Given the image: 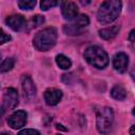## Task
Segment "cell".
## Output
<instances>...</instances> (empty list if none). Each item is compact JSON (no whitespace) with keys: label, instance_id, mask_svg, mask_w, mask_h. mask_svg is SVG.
Returning a JSON list of instances; mask_svg holds the SVG:
<instances>
[{"label":"cell","instance_id":"cell-21","mask_svg":"<svg viewBox=\"0 0 135 135\" xmlns=\"http://www.w3.org/2000/svg\"><path fill=\"white\" fill-rule=\"evenodd\" d=\"M19 134H37V135H39L40 132L37 130H34V129H25V130L20 131Z\"/></svg>","mask_w":135,"mask_h":135},{"label":"cell","instance_id":"cell-8","mask_svg":"<svg viewBox=\"0 0 135 135\" xmlns=\"http://www.w3.org/2000/svg\"><path fill=\"white\" fill-rule=\"evenodd\" d=\"M21 88L23 97L26 100H32L36 96V86L30 76H23L21 79Z\"/></svg>","mask_w":135,"mask_h":135},{"label":"cell","instance_id":"cell-18","mask_svg":"<svg viewBox=\"0 0 135 135\" xmlns=\"http://www.w3.org/2000/svg\"><path fill=\"white\" fill-rule=\"evenodd\" d=\"M36 5V0H18V6L21 9H32Z\"/></svg>","mask_w":135,"mask_h":135},{"label":"cell","instance_id":"cell-10","mask_svg":"<svg viewBox=\"0 0 135 135\" xmlns=\"http://www.w3.org/2000/svg\"><path fill=\"white\" fill-rule=\"evenodd\" d=\"M61 12L64 19L72 20L78 15V8L74 2L71 0H64L61 4Z\"/></svg>","mask_w":135,"mask_h":135},{"label":"cell","instance_id":"cell-12","mask_svg":"<svg viewBox=\"0 0 135 135\" xmlns=\"http://www.w3.org/2000/svg\"><path fill=\"white\" fill-rule=\"evenodd\" d=\"M62 98V92L58 89H47L44 92V100L49 105H56Z\"/></svg>","mask_w":135,"mask_h":135},{"label":"cell","instance_id":"cell-25","mask_svg":"<svg viewBox=\"0 0 135 135\" xmlns=\"http://www.w3.org/2000/svg\"><path fill=\"white\" fill-rule=\"evenodd\" d=\"M134 133V126H132V129H131V134Z\"/></svg>","mask_w":135,"mask_h":135},{"label":"cell","instance_id":"cell-17","mask_svg":"<svg viewBox=\"0 0 135 135\" xmlns=\"http://www.w3.org/2000/svg\"><path fill=\"white\" fill-rule=\"evenodd\" d=\"M60 2H61V0H41L40 7L42 11H47L54 6H57Z\"/></svg>","mask_w":135,"mask_h":135},{"label":"cell","instance_id":"cell-24","mask_svg":"<svg viewBox=\"0 0 135 135\" xmlns=\"http://www.w3.org/2000/svg\"><path fill=\"white\" fill-rule=\"evenodd\" d=\"M3 113H4V110H3L2 108H1V109H0V123H1V117H2Z\"/></svg>","mask_w":135,"mask_h":135},{"label":"cell","instance_id":"cell-15","mask_svg":"<svg viewBox=\"0 0 135 135\" xmlns=\"http://www.w3.org/2000/svg\"><path fill=\"white\" fill-rule=\"evenodd\" d=\"M56 63L62 70H69L72 65V62H71L70 58H68L66 56H64L62 54H59V55L56 56Z\"/></svg>","mask_w":135,"mask_h":135},{"label":"cell","instance_id":"cell-5","mask_svg":"<svg viewBox=\"0 0 135 135\" xmlns=\"http://www.w3.org/2000/svg\"><path fill=\"white\" fill-rule=\"evenodd\" d=\"M90 20L86 15H77L74 19H72V22L69 24H65L63 26V32L66 35L75 36L81 34V32L89 25Z\"/></svg>","mask_w":135,"mask_h":135},{"label":"cell","instance_id":"cell-23","mask_svg":"<svg viewBox=\"0 0 135 135\" xmlns=\"http://www.w3.org/2000/svg\"><path fill=\"white\" fill-rule=\"evenodd\" d=\"M91 1H92V0H80V3H81L82 5H88V4L91 3Z\"/></svg>","mask_w":135,"mask_h":135},{"label":"cell","instance_id":"cell-19","mask_svg":"<svg viewBox=\"0 0 135 135\" xmlns=\"http://www.w3.org/2000/svg\"><path fill=\"white\" fill-rule=\"evenodd\" d=\"M44 22V17L43 16H40V15H36L32 18L31 20V23H32V27H37L39 26L40 24H42Z\"/></svg>","mask_w":135,"mask_h":135},{"label":"cell","instance_id":"cell-9","mask_svg":"<svg viewBox=\"0 0 135 135\" xmlns=\"http://www.w3.org/2000/svg\"><path fill=\"white\" fill-rule=\"evenodd\" d=\"M129 65V57L124 53H117L113 58V66L119 73H124L128 70Z\"/></svg>","mask_w":135,"mask_h":135},{"label":"cell","instance_id":"cell-7","mask_svg":"<svg viewBox=\"0 0 135 135\" xmlns=\"http://www.w3.org/2000/svg\"><path fill=\"white\" fill-rule=\"evenodd\" d=\"M26 118H27V114L25 111L19 110L14 112L8 118H7V123L12 129H20L22 128L25 122H26Z\"/></svg>","mask_w":135,"mask_h":135},{"label":"cell","instance_id":"cell-11","mask_svg":"<svg viewBox=\"0 0 135 135\" xmlns=\"http://www.w3.org/2000/svg\"><path fill=\"white\" fill-rule=\"evenodd\" d=\"M5 23L7 24V26H9L13 31H21L25 27V19L22 15H12L8 16L5 19Z\"/></svg>","mask_w":135,"mask_h":135},{"label":"cell","instance_id":"cell-13","mask_svg":"<svg viewBox=\"0 0 135 135\" xmlns=\"http://www.w3.org/2000/svg\"><path fill=\"white\" fill-rule=\"evenodd\" d=\"M119 30H120L119 25H114L111 27L102 28L99 31V36L104 40H111L117 36V34L119 33Z\"/></svg>","mask_w":135,"mask_h":135},{"label":"cell","instance_id":"cell-14","mask_svg":"<svg viewBox=\"0 0 135 135\" xmlns=\"http://www.w3.org/2000/svg\"><path fill=\"white\" fill-rule=\"evenodd\" d=\"M111 96L116 100H124L126 97H127V92H126L123 86H121L119 84H116L111 90Z\"/></svg>","mask_w":135,"mask_h":135},{"label":"cell","instance_id":"cell-20","mask_svg":"<svg viewBox=\"0 0 135 135\" xmlns=\"http://www.w3.org/2000/svg\"><path fill=\"white\" fill-rule=\"evenodd\" d=\"M9 40H11V36L8 34H6L3 30L0 28V45L5 42H8Z\"/></svg>","mask_w":135,"mask_h":135},{"label":"cell","instance_id":"cell-6","mask_svg":"<svg viewBox=\"0 0 135 135\" xmlns=\"http://www.w3.org/2000/svg\"><path fill=\"white\" fill-rule=\"evenodd\" d=\"M18 104V93L15 89L8 88L5 89L4 95H3V103H2V109L4 111H9L13 110L17 107Z\"/></svg>","mask_w":135,"mask_h":135},{"label":"cell","instance_id":"cell-2","mask_svg":"<svg viewBox=\"0 0 135 135\" xmlns=\"http://www.w3.org/2000/svg\"><path fill=\"white\" fill-rule=\"evenodd\" d=\"M57 41V31L55 27H46L40 32H38L34 39V46L41 52H46L52 49Z\"/></svg>","mask_w":135,"mask_h":135},{"label":"cell","instance_id":"cell-26","mask_svg":"<svg viewBox=\"0 0 135 135\" xmlns=\"http://www.w3.org/2000/svg\"><path fill=\"white\" fill-rule=\"evenodd\" d=\"M0 58H1V55H0Z\"/></svg>","mask_w":135,"mask_h":135},{"label":"cell","instance_id":"cell-3","mask_svg":"<svg viewBox=\"0 0 135 135\" xmlns=\"http://www.w3.org/2000/svg\"><path fill=\"white\" fill-rule=\"evenodd\" d=\"M83 57L88 63L93 65L97 69H104L109 64V57L108 54L103 49L97 45H91L85 49L83 53Z\"/></svg>","mask_w":135,"mask_h":135},{"label":"cell","instance_id":"cell-4","mask_svg":"<svg viewBox=\"0 0 135 135\" xmlns=\"http://www.w3.org/2000/svg\"><path fill=\"white\" fill-rule=\"evenodd\" d=\"M113 121H114V112L111 108L104 107L97 112L96 127L98 132L102 134L109 133L113 128Z\"/></svg>","mask_w":135,"mask_h":135},{"label":"cell","instance_id":"cell-16","mask_svg":"<svg viewBox=\"0 0 135 135\" xmlns=\"http://www.w3.org/2000/svg\"><path fill=\"white\" fill-rule=\"evenodd\" d=\"M15 59L14 58H6L0 63V73H6L14 68Z\"/></svg>","mask_w":135,"mask_h":135},{"label":"cell","instance_id":"cell-1","mask_svg":"<svg viewBox=\"0 0 135 135\" xmlns=\"http://www.w3.org/2000/svg\"><path fill=\"white\" fill-rule=\"evenodd\" d=\"M121 7V0H104L97 12V20L102 24L113 22L119 16Z\"/></svg>","mask_w":135,"mask_h":135},{"label":"cell","instance_id":"cell-22","mask_svg":"<svg viewBox=\"0 0 135 135\" xmlns=\"http://www.w3.org/2000/svg\"><path fill=\"white\" fill-rule=\"evenodd\" d=\"M134 32H135V31H134V30H132V31H131V33H130V36H129V39H130V41H131L132 43L134 42Z\"/></svg>","mask_w":135,"mask_h":135}]
</instances>
